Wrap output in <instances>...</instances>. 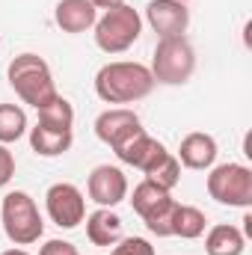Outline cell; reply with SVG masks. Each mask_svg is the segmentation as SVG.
Wrapping results in <instances>:
<instances>
[{"label": "cell", "mask_w": 252, "mask_h": 255, "mask_svg": "<svg viewBox=\"0 0 252 255\" xmlns=\"http://www.w3.org/2000/svg\"><path fill=\"white\" fill-rule=\"evenodd\" d=\"M89 3H92L95 9H104V12H107V9H113V6H119V3H125V0H89Z\"/></svg>", "instance_id": "484cf974"}, {"label": "cell", "mask_w": 252, "mask_h": 255, "mask_svg": "<svg viewBox=\"0 0 252 255\" xmlns=\"http://www.w3.org/2000/svg\"><path fill=\"white\" fill-rule=\"evenodd\" d=\"M145 18H148L151 30L157 33V39L184 36L187 27H190L187 3H178V0H151V3L145 6Z\"/></svg>", "instance_id": "9c48e42d"}, {"label": "cell", "mask_w": 252, "mask_h": 255, "mask_svg": "<svg viewBox=\"0 0 252 255\" xmlns=\"http://www.w3.org/2000/svg\"><path fill=\"white\" fill-rule=\"evenodd\" d=\"M163 199H169V193L160 190L157 184H151V181H139L136 187H133V196H130V205H133V211L139 214V217H145V214H151Z\"/></svg>", "instance_id": "7402d4cb"}, {"label": "cell", "mask_w": 252, "mask_h": 255, "mask_svg": "<svg viewBox=\"0 0 252 255\" xmlns=\"http://www.w3.org/2000/svg\"><path fill=\"white\" fill-rule=\"evenodd\" d=\"M205 214L193 205H178L175 208V220H172V238H184V241H196L205 235Z\"/></svg>", "instance_id": "e0dca14e"}, {"label": "cell", "mask_w": 252, "mask_h": 255, "mask_svg": "<svg viewBox=\"0 0 252 255\" xmlns=\"http://www.w3.org/2000/svg\"><path fill=\"white\" fill-rule=\"evenodd\" d=\"M39 122H42V125H48V128L71 130V125H74V107H71V101L63 98V95L51 98L45 107H39Z\"/></svg>", "instance_id": "ffe728a7"}, {"label": "cell", "mask_w": 252, "mask_h": 255, "mask_svg": "<svg viewBox=\"0 0 252 255\" xmlns=\"http://www.w3.org/2000/svg\"><path fill=\"white\" fill-rule=\"evenodd\" d=\"M110 255H154V247L145 238H122Z\"/></svg>", "instance_id": "603a6c76"}, {"label": "cell", "mask_w": 252, "mask_h": 255, "mask_svg": "<svg viewBox=\"0 0 252 255\" xmlns=\"http://www.w3.org/2000/svg\"><path fill=\"white\" fill-rule=\"evenodd\" d=\"M166 151V145L160 142V139H154V136H148L142 128L136 130V133H130L125 142L116 148V157L127 163V166H133V169H139V172H145V169H151L157 160H160V154Z\"/></svg>", "instance_id": "8fae6325"}, {"label": "cell", "mask_w": 252, "mask_h": 255, "mask_svg": "<svg viewBox=\"0 0 252 255\" xmlns=\"http://www.w3.org/2000/svg\"><path fill=\"white\" fill-rule=\"evenodd\" d=\"M0 214H3V232L15 247H30L45 232V220L36 208V199L24 190L6 193Z\"/></svg>", "instance_id": "3957f363"}, {"label": "cell", "mask_w": 252, "mask_h": 255, "mask_svg": "<svg viewBox=\"0 0 252 255\" xmlns=\"http://www.w3.org/2000/svg\"><path fill=\"white\" fill-rule=\"evenodd\" d=\"M142 175H145V181H151V184H157L160 190L169 193L178 181H181V163H178V157H175L172 151H163L160 160H157L151 169H145Z\"/></svg>", "instance_id": "ac0fdd59"}, {"label": "cell", "mask_w": 252, "mask_h": 255, "mask_svg": "<svg viewBox=\"0 0 252 255\" xmlns=\"http://www.w3.org/2000/svg\"><path fill=\"white\" fill-rule=\"evenodd\" d=\"M86 238L95 247H116L122 241V217L113 208H98L86 217Z\"/></svg>", "instance_id": "5bb4252c"}, {"label": "cell", "mask_w": 252, "mask_h": 255, "mask_svg": "<svg viewBox=\"0 0 252 255\" xmlns=\"http://www.w3.org/2000/svg\"><path fill=\"white\" fill-rule=\"evenodd\" d=\"M71 142H74V133L71 130L48 128V125H42V122L36 128H30V145L42 157H60V154H65L71 148Z\"/></svg>", "instance_id": "9a60e30c"}, {"label": "cell", "mask_w": 252, "mask_h": 255, "mask_svg": "<svg viewBox=\"0 0 252 255\" xmlns=\"http://www.w3.org/2000/svg\"><path fill=\"white\" fill-rule=\"evenodd\" d=\"M139 33H142V18L127 3H119V6L107 9L95 21V45L104 54H125L139 39Z\"/></svg>", "instance_id": "277c9868"}, {"label": "cell", "mask_w": 252, "mask_h": 255, "mask_svg": "<svg viewBox=\"0 0 252 255\" xmlns=\"http://www.w3.org/2000/svg\"><path fill=\"white\" fill-rule=\"evenodd\" d=\"M178 3H187V0H178Z\"/></svg>", "instance_id": "83f0119b"}, {"label": "cell", "mask_w": 252, "mask_h": 255, "mask_svg": "<svg viewBox=\"0 0 252 255\" xmlns=\"http://www.w3.org/2000/svg\"><path fill=\"white\" fill-rule=\"evenodd\" d=\"M178 163L187 166V169H211L214 160H217V139L211 133H202V130H193L181 139L178 145Z\"/></svg>", "instance_id": "7c38bea8"}, {"label": "cell", "mask_w": 252, "mask_h": 255, "mask_svg": "<svg viewBox=\"0 0 252 255\" xmlns=\"http://www.w3.org/2000/svg\"><path fill=\"white\" fill-rule=\"evenodd\" d=\"M27 130V113L18 104H0V145L18 142Z\"/></svg>", "instance_id": "d6986e66"}, {"label": "cell", "mask_w": 252, "mask_h": 255, "mask_svg": "<svg viewBox=\"0 0 252 255\" xmlns=\"http://www.w3.org/2000/svg\"><path fill=\"white\" fill-rule=\"evenodd\" d=\"M39 255H80V253H77V247L68 244V241H48V244L39 250Z\"/></svg>", "instance_id": "d4e9b609"}, {"label": "cell", "mask_w": 252, "mask_h": 255, "mask_svg": "<svg viewBox=\"0 0 252 255\" xmlns=\"http://www.w3.org/2000/svg\"><path fill=\"white\" fill-rule=\"evenodd\" d=\"M151 77L154 83H166V86H181L187 83L196 71V51L184 36L175 39H157L154 48V60H151Z\"/></svg>", "instance_id": "5b68a950"}, {"label": "cell", "mask_w": 252, "mask_h": 255, "mask_svg": "<svg viewBox=\"0 0 252 255\" xmlns=\"http://www.w3.org/2000/svg\"><path fill=\"white\" fill-rule=\"evenodd\" d=\"M139 128H142V122H139V116L133 110H127V107H110V110H104L95 119V136L116 151L127 136L136 133Z\"/></svg>", "instance_id": "30bf717a"}, {"label": "cell", "mask_w": 252, "mask_h": 255, "mask_svg": "<svg viewBox=\"0 0 252 255\" xmlns=\"http://www.w3.org/2000/svg\"><path fill=\"white\" fill-rule=\"evenodd\" d=\"M154 77L142 63H107L95 74V92L104 104H133L145 95H151Z\"/></svg>", "instance_id": "6da1fadb"}, {"label": "cell", "mask_w": 252, "mask_h": 255, "mask_svg": "<svg viewBox=\"0 0 252 255\" xmlns=\"http://www.w3.org/2000/svg\"><path fill=\"white\" fill-rule=\"evenodd\" d=\"M0 255H30V253H24V250H6V253H0Z\"/></svg>", "instance_id": "4316f807"}, {"label": "cell", "mask_w": 252, "mask_h": 255, "mask_svg": "<svg viewBox=\"0 0 252 255\" xmlns=\"http://www.w3.org/2000/svg\"><path fill=\"white\" fill-rule=\"evenodd\" d=\"M15 175V157L6 145H0V187H6Z\"/></svg>", "instance_id": "cb8c5ba5"}, {"label": "cell", "mask_w": 252, "mask_h": 255, "mask_svg": "<svg viewBox=\"0 0 252 255\" xmlns=\"http://www.w3.org/2000/svg\"><path fill=\"white\" fill-rule=\"evenodd\" d=\"M175 208H178V202L169 196V199H163L151 214H145L142 217V223H145V229L151 232V235H157V238H172V220H175Z\"/></svg>", "instance_id": "44dd1931"}, {"label": "cell", "mask_w": 252, "mask_h": 255, "mask_svg": "<svg viewBox=\"0 0 252 255\" xmlns=\"http://www.w3.org/2000/svg\"><path fill=\"white\" fill-rule=\"evenodd\" d=\"M54 21L63 33H86L98 21V9L89 0H60L54 9Z\"/></svg>", "instance_id": "4fadbf2b"}, {"label": "cell", "mask_w": 252, "mask_h": 255, "mask_svg": "<svg viewBox=\"0 0 252 255\" xmlns=\"http://www.w3.org/2000/svg\"><path fill=\"white\" fill-rule=\"evenodd\" d=\"M86 190H89V199H92L98 208H116L119 202L127 199V178L119 166L101 163V166H95V169L89 172Z\"/></svg>", "instance_id": "ba28073f"}, {"label": "cell", "mask_w": 252, "mask_h": 255, "mask_svg": "<svg viewBox=\"0 0 252 255\" xmlns=\"http://www.w3.org/2000/svg\"><path fill=\"white\" fill-rule=\"evenodd\" d=\"M45 208H48V217L60 229H77L86 220V199H83V193L77 190L74 184H68V181H60V184L48 187Z\"/></svg>", "instance_id": "52a82bcc"}, {"label": "cell", "mask_w": 252, "mask_h": 255, "mask_svg": "<svg viewBox=\"0 0 252 255\" xmlns=\"http://www.w3.org/2000/svg\"><path fill=\"white\" fill-rule=\"evenodd\" d=\"M6 77H9V86L15 89V95L36 110L60 95L54 74H51V65L39 54H18L6 68Z\"/></svg>", "instance_id": "7a4b0ae2"}, {"label": "cell", "mask_w": 252, "mask_h": 255, "mask_svg": "<svg viewBox=\"0 0 252 255\" xmlns=\"http://www.w3.org/2000/svg\"><path fill=\"white\" fill-rule=\"evenodd\" d=\"M244 250H247V235L229 223L214 226L205 238V253L208 255H244Z\"/></svg>", "instance_id": "2e32d148"}, {"label": "cell", "mask_w": 252, "mask_h": 255, "mask_svg": "<svg viewBox=\"0 0 252 255\" xmlns=\"http://www.w3.org/2000/svg\"><path fill=\"white\" fill-rule=\"evenodd\" d=\"M208 196L229 208H250L252 205V169L244 163H220L211 166Z\"/></svg>", "instance_id": "8992f818"}]
</instances>
